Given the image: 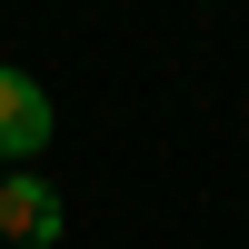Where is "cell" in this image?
Segmentation results:
<instances>
[{
    "label": "cell",
    "mask_w": 249,
    "mask_h": 249,
    "mask_svg": "<svg viewBox=\"0 0 249 249\" xmlns=\"http://www.w3.org/2000/svg\"><path fill=\"white\" fill-rule=\"evenodd\" d=\"M40 140H50V90H40L30 70H0V150L30 160Z\"/></svg>",
    "instance_id": "6da1fadb"
},
{
    "label": "cell",
    "mask_w": 249,
    "mask_h": 249,
    "mask_svg": "<svg viewBox=\"0 0 249 249\" xmlns=\"http://www.w3.org/2000/svg\"><path fill=\"white\" fill-rule=\"evenodd\" d=\"M0 239H40V249L60 239V190L50 179H30V170L0 179Z\"/></svg>",
    "instance_id": "7a4b0ae2"
}]
</instances>
